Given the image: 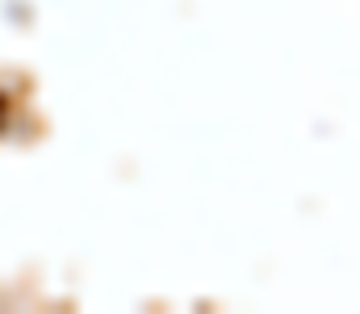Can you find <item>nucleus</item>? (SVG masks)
<instances>
[{"label":"nucleus","instance_id":"obj_1","mask_svg":"<svg viewBox=\"0 0 360 314\" xmlns=\"http://www.w3.org/2000/svg\"><path fill=\"white\" fill-rule=\"evenodd\" d=\"M0 113H4V101H0Z\"/></svg>","mask_w":360,"mask_h":314}]
</instances>
